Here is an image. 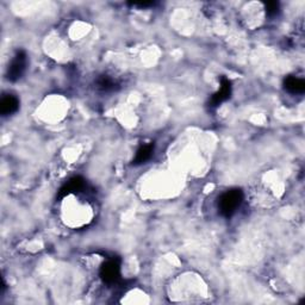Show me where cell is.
I'll return each mask as SVG.
<instances>
[{
    "instance_id": "obj_1",
    "label": "cell",
    "mask_w": 305,
    "mask_h": 305,
    "mask_svg": "<svg viewBox=\"0 0 305 305\" xmlns=\"http://www.w3.org/2000/svg\"><path fill=\"white\" fill-rule=\"evenodd\" d=\"M243 200V192L240 188H232L219 197L218 210L224 217H231Z\"/></svg>"
},
{
    "instance_id": "obj_2",
    "label": "cell",
    "mask_w": 305,
    "mask_h": 305,
    "mask_svg": "<svg viewBox=\"0 0 305 305\" xmlns=\"http://www.w3.org/2000/svg\"><path fill=\"white\" fill-rule=\"evenodd\" d=\"M26 64H27L26 53L24 50H18L16 53L15 57H13L12 61L9 64L8 73H6V77H8L9 80L12 82L19 80V79L23 77L24 72L26 70Z\"/></svg>"
},
{
    "instance_id": "obj_3",
    "label": "cell",
    "mask_w": 305,
    "mask_h": 305,
    "mask_svg": "<svg viewBox=\"0 0 305 305\" xmlns=\"http://www.w3.org/2000/svg\"><path fill=\"white\" fill-rule=\"evenodd\" d=\"M100 278L106 284H115L121 278V261L118 259H110L100 267Z\"/></svg>"
},
{
    "instance_id": "obj_4",
    "label": "cell",
    "mask_w": 305,
    "mask_h": 305,
    "mask_svg": "<svg viewBox=\"0 0 305 305\" xmlns=\"http://www.w3.org/2000/svg\"><path fill=\"white\" fill-rule=\"evenodd\" d=\"M230 94H231V82L229 81V79L223 77L221 79V88H219L217 93L212 95L210 105L218 106L219 104H222V103L230 98Z\"/></svg>"
},
{
    "instance_id": "obj_5",
    "label": "cell",
    "mask_w": 305,
    "mask_h": 305,
    "mask_svg": "<svg viewBox=\"0 0 305 305\" xmlns=\"http://www.w3.org/2000/svg\"><path fill=\"white\" fill-rule=\"evenodd\" d=\"M85 187V180L81 177H74L67 181L59 191V199L73 193V192H79Z\"/></svg>"
},
{
    "instance_id": "obj_6",
    "label": "cell",
    "mask_w": 305,
    "mask_h": 305,
    "mask_svg": "<svg viewBox=\"0 0 305 305\" xmlns=\"http://www.w3.org/2000/svg\"><path fill=\"white\" fill-rule=\"evenodd\" d=\"M19 108V100L18 98L15 97L12 94H8L5 97H3L2 101H0V112L3 116H9L15 114V112Z\"/></svg>"
},
{
    "instance_id": "obj_7",
    "label": "cell",
    "mask_w": 305,
    "mask_h": 305,
    "mask_svg": "<svg viewBox=\"0 0 305 305\" xmlns=\"http://www.w3.org/2000/svg\"><path fill=\"white\" fill-rule=\"evenodd\" d=\"M153 153H154V143L153 142L147 143V145H142L139 149H137L136 155L132 160V164L139 166V164L147 162V161L152 157Z\"/></svg>"
},
{
    "instance_id": "obj_8",
    "label": "cell",
    "mask_w": 305,
    "mask_h": 305,
    "mask_svg": "<svg viewBox=\"0 0 305 305\" xmlns=\"http://www.w3.org/2000/svg\"><path fill=\"white\" fill-rule=\"evenodd\" d=\"M284 87L290 93L301 94L305 91V81L304 79L297 78V77H287L284 80Z\"/></svg>"
},
{
    "instance_id": "obj_9",
    "label": "cell",
    "mask_w": 305,
    "mask_h": 305,
    "mask_svg": "<svg viewBox=\"0 0 305 305\" xmlns=\"http://www.w3.org/2000/svg\"><path fill=\"white\" fill-rule=\"evenodd\" d=\"M97 86L99 90L108 92L114 90L116 87V82L114 81V79L108 77V75H101L97 80Z\"/></svg>"
},
{
    "instance_id": "obj_10",
    "label": "cell",
    "mask_w": 305,
    "mask_h": 305,
    "mask_svg": "<svg viewBox=\"0 0 305 305\" xmlns=\"http://www.w3.org/2000/svg\"><path fill=\"white\" fill-rule=\"evenodd\" d=\"M266 12L268 16H274L279 12V3L269 2L266 4Z\"/></svg>"
},
{
    "instance_id": "obj_11",
    "label": "cell",
    "mask_w": 305,
    "mask_h": 305,
    "mask_svg": "<svg viewBox=\"0 0 305 305\" xmlns=\"http://www.w3.org/2000/svg\"><path fill=\"white\" fill-rule=\"evenodd\" d=\"M130 5L132 6H140V8H148V6H153L154 3L153 2H141V3H131Z\"/></svg>"
}]
</instances>
